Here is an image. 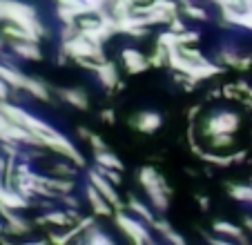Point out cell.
I'll return each instance as SVG.
<instances>
[{
    "instance_id": "obj_1",
    "label": "cell",
    "mask_w": 252,
    "mask_h": 245,
    "mask_svg": "<svg viewBox=\"0 0 252 245\" xmlns=\"http://www.w3.org/2000/svg\"><path fill=\"white\" fill-rule=\"evenodd\" d=\"M0 205L5 210L25 208V198L18 196V192H9V189H0Z\"/></svg>"
},
{
    "instance_id": "obj_2",
    "label": "cell",
    "mask_w": 252,
    "mask_h": 245,
    "mask_svg": "<svg viewBox=\"0 0 252 245\" xmlns=\"http://www.w3.org/2000/svg\"><path fill=\"white\" fill-rule=\"evenodd\" d=\"M119 225L123 227L125 232H127L129 236H132L134 241H136V243H141L143 239H145V230H143L141 225H138V223H134V221H129L127 216H119Z\"/></svg>"
},
{
    "instance_id": "obj_3",
    "label": "cell",
    "mask_w": 252,
    "mask_h": 245,
    "mask_svg": "<svg viewBox=\"0 0 252 245\" xmlns=\"http://www.w3.org/2000/svg\"><path fill=\"white\" fill-rule=\"evenodd\" d=\"M123 61H125V65H127L129 71H143L145 69V58H143V54L134 52V49L123 52Z\"/></svg>"
},
{
    "instance_id": "obj_4",
    "label": "cell",
    "mask_w": 252,
    "mask_h": 245,
    "mask_svg": "<svg viewBox=\"0 0 252 245\" xmlns=\"http://www.w3.org/2000/svg\"><path fill=\"white\" fill-rule=\"evenodd\" d=\"M234 125H237V116H232V114H221V116H217L212 121V129L217 134L219 132H232Z\"/></svg>"
},
{
    "instance_id": "obj_5",
    "label": "cell",
    "mask_w": 252,
    "mask_h": 245,
    "mask_svg": "<svg viewBox=\"0 0 252 245\" xmlns=\"http://www.w3.org/2000/svg\"><path fill=\"white\" fill-rule=\"evenodd\" d=\"M92 181H94V185H96V187H98V189H100V192H103V196H105V198H110V201H112V203H119V198H116L114 189H112V187H110V185L105 183V181H103V179H100V176H98V174H92Z\"/></svg>"
},
{
    "instance_id": "obj_6",
    "label": "cell",
    "mask_w": 252,
    "mask_h": 245,
    "mask_svg": "<svg viewBox=\"0 0 252 245\" xmlns=\"http://www.w3.org/2000/svg\"><path fill=\"white\" fill-rule=\"evenodd\" d=\"M98 74H100V80H103L107 87H112L116 83V69H114V65H103L98 69Z\"/></svg>"
},
{
    "instance_id": "obj_7",
    "label": "cell",
    "mask_w": 252,
    "mask_h": 245,
    "mask_svg": "<svg viewBox=\"0 0 252 245\" xmlns=\"http://www.w3.org/2000/svg\"><path fill=\"white\" fill-rule=\"evenodd\" d=\"M158 122H161V118H158L157 114H143V116H141V129L152 132V129L158 127Z\"/></svg>"
},
{
    "instance_id": "obj_8",
    "label": "cell",
    "mask_w": 252,
    "mask_h": 245,
    "mask_svg": "<svg viewBox=\"0 0 252 245\" xmlns=\"http://www.w3.org/2000/svg\"><path fill=\"white\" fill-rule=\"evenodd\" d=\"M87 194H90L92 203H94L96 212H98V214H110V208H107V205H105V203H103V201H100V198H98V192H96L94 187H90V189H87Z\"/></svg>"
},
{
    "instance_id": "obj_9",
    "label": "cell",
    "mask_w": 252,
    "mask_h": 245,
    "mask_svg": "<svg viewBox=\"0 0 252 245\" xmlns=\"http://www.w3.org/2000/svg\"><path fill=\"white\" fill-rule=\"evenodd\" d=\"M16 52H18L20 56H25V58H40L38 47H33V45H23V43H18V45H16Z\"/></svg>"
},
{
    "instance_id": "obj_10",
    "label": "cell",
    "mask_w": 252,
    "mask_h": 245,
    "mask_svg": "<svg viewBox=\"0 0 252 245\" xmlns=\"http://www.w3.org/2000/svg\"><path fill=\"white\" fill-rule=\"evenodd\" d=\"M65 98L69 100V103H74L76 107H85L87 105L85 94H81V92H65Z\"/></svg>"
},
{
    "instance_id": "obj_11",
    "label": "cell",
    "mask_w": 252,
    "mask_h": 245,
    "mask_svg": "<svg viewBox=\"0 0 252 245\" xmlns=\"http://www.w3.org/2000/svg\"><path fill=\"white\" fill-rule=\"evenodd\" d=\"M232 196L241 198V201H252V189L250 187H232Z\"/></svg>"
},
{
    "instance_id": "obj_12",
    "label": "cell",
    "mask_w": 252,
    "mask_h": 245,
    "mask_svg": "<svg viewBox=\"0 0 252 245\" xmlns=\"http://www.w3.org/2000/svg\"><path fill=\"white\" fill-rule=\"evenodd\" d=\"M98 160H100V163H103V165H110V167H114V170H119V167H121V163H119V160H116L112 154H98Z\"/></svg>"
},
{
    "instance_id": "obj_13",
    "label": "cell",
    "mask_w": 252,
    "mask_h": 245,
    "mask_svg": "<svg viewBox=\"0 0 252 245\" xmlns=\"http://www.w3.org/2000/svg\"><path fill=\"white\" fill-rule=\"evenodd\" d=\"M214 230H217V232H225V234H232V236H239V230L234 225H230V223H217V225H214Z\"/></svg>"
},
{
    "instance_id": "obj_14",
    "label": "cell",
    "mask_w": 252,
    "mask_h": 245,
    "mask_svg": "<svg viewBox=\"0 0 252 245\" xmlns=\"http://www.w3.org/2000/svg\"><path fill=\"white\" fill-rule=\"evenodd\" d=\"M90 245H112L110 243V239L107 236H103V234H94V239H92V243Z\"/></svg>"
},
{
    "instance_id": "obj_15",
    "label": "cell",
    "mask_w": 252,
    "mask_h": 245,
    "mask_svg": "<svg viewBox=\"0 0 252 245\" xmlns=\"http://www.w3.org/2000/svg\"><path fill=\"white\" fill-rule=\"evenodd\" d=\"M132 208L136 210L138 214H143V216H145V218H150V212H148V210H145V208H143V205H138V203H132Z\"/></svg>"
},
{
    "instance_id": "obj_16",
    "label": "cell",
    "mask_w": 252,
    "mask_h": 245,
    "mask_svg": "<svg viewBox=\"0 0 252 245\" xmlns=\"http://www.w3.org/2000/svg\"><path fill=\"white\" fill-rule=\"evenodd\" d=\"M49 221H54V223H65V216H61V214H49Z\"/></svg>"
},
{
    "instance_id": "obj_17",
    "label": "cell",
    "mask_w": 252,
    "mask_h": 245,
    "mask_svg": "<svg viewBox=\"0 0 252 245\" xmlns=\"http://www.w3.org/2000/svg\"><path fill=\"white\" fill-rule=\"evenodd\" d=\"M25 245H43V243H25Z\"/></svg>"
}]
</instances>
